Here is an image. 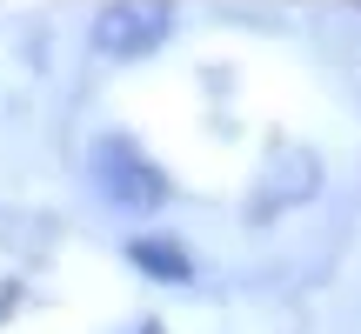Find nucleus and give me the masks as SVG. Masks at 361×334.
I'll return each instance as SVG.
<instances>
[{
  "instance_id": "obj_2",
  "label": "nucleus",
  "mask_w": 361,
  "mask_h": 334,
  "mask_svg": "<svg viewBox=\"0 0 361 334\" xmlns=\"http://www.w3.org/2000/svg\"><path fill=\"white\" fill-rule=\"evenodd\" d=\"M174 34V7L168 0H107L87 27V47L101 61H141V54L168 47Z\"/></svg>"
},
{
  "instance_id": "obj_4",
  "label": "nucleus",
  "mask_w": 361,
  "mask_h": 334,
  "mask_svg": "<svg viewBox=\"0 0 361 334\" xmlns=\"http://www.w3.org/2000/svg\"><path fill=\"white\" fill-rule=\"evenodd\" d=\"M128 261H134V268H141V274H154V281H168V287H180V281H188V254H180V247L174 241H134L128 247Z\"/></svg>"
},
{
  "instance_id": "obj_1",
  "label": "nucleus",
  "mask_w": 361,
  "mask_h": 334,
  "mask_svg": "<svg viewBox=\"0 0 361 334\" xmlns=\"http://www.w3.org/2000/svg\"><path fill=\"white\" fill-rule=\"evenodd\" d=\"M87 180H94V194H101L107 207H121V214H154L161 201H168V180H161V167L154 161H141L128 141H94V154H87Z\"/></svg>"
},
{
  "instance_id": "obj_3",
  "label": "nucleus",
  "mask_w": 361,
  "mask_h": 334,
  "mask_svg": "<svg viewBox=\"0 0 361 334\" xmlns=\"http://www.w3.org/2000/svg\"><path fill=\"white\" fill-rule=\"evenodd\" d=\"M314 187H322L314 154H281V161L268 167V180H261V207H255V214H281L288 201H308Z\"/></svg>"
}]
</instances>
